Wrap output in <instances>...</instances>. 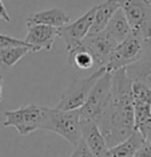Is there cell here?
Wrapping results in <instances>:
<instances>
[{
    "instance_id": "cell-5",
    "label": "cell",
    "mask_w": 151,
    "mask_h": 157,
    "mask_svg": "<svg viewBox=\"0 0 151 157\" xmlns=\"http://www.w3.org/2000/svg\"><path fill=\"white\" fill-rule=\"evenodd\" d=\"M112 91V73L107 70L92 87L87 101L80 109V118L96 121L104 112Z\"/></svg>"
},
{
    "instance_id": "cell-18",
    "label": "cell",
    "mask_w": 151,
    "mask_h": 157,
    "mask_svg": "<svg viewBox=\"0 0 151 157\" xmlns=\"http://www.w3.org/2000/svg\"><path fill=\"white\" fill-rule=\"evenodd\" d=\"M68 65L79 70H90L96 66V63L92 54L80 43L68 51Z\"/></svg>"
},
{
    "instance_id": "cell-6",
    "label": "cell",
    "mask_w": 151,
    "mask_h": 157,
    "mask_svg": "<svg viewBox=\"0 0 151 157\" xmlns=\"http://www.w3.org/2000/svg\"><path fill=\"white\" fill-rule=\"evenodd\" d=\"M43 114H44V106H40L38 103H30L16 110H7L4 112L3 126H12L19 132V134L28 136L40 129Z\"/></svg>"
},
{
    "instance_id": "cell-16",
    "label": "cell",
    "mask_w": 151,
    "mask_h": 157,
    "mask_svg": "<svg viewBox=\"0 0 151 157\" xmlns=\"http://www.w3.org/2000/svg\"><path fill=\"white\" fill-rule=\"evenodd\" d=\"M145 137L141 132L135 130L131 137H128L126 141L118 144L114 148L109 149L107 157H134L135 153L139 151V148L145 144Z\"/></svg>"
},
{
    "instance_id": "cell-11",
    "label": "cell",
    "mask_w": 151,
    "mask_h": 157,
    "mask_svg": "<svg viewBox=\"0 0 151 157\" xmlns=\"http://www.w3.org/2000/svg\"><path fill=\"white\" fill-rule=\"evenodd\" d=\"M56 36L57 28L43 26V24H35V26H28V34L24 40L30 44L34 52H38L40 50L51 51Z\"/></svg>"
},
{
    "instance_id": "cell-10",
    "label": "cell",
    "mask_w": 151,
    "mask_h": 157,
    "mask_svg": "<svg viewBox=\"0 0 151 157\" xmlns=\"http://www.w3.org/2000/svg\"><path fill=\"white\" fill-rule=\"evenodd\" d=\"M135 128L141 132L151 124V89L141 82L132 83Z\"/></svg>"
},
{
    "instance_id": "cell-7",
    "label": "cell",
    "mask_w": 151,
    "mask_h": 157,
    "mask_svg": "<svg viewBox=\"0 0 151 157\" xmlns=\"http://www.w3.org/2000/svg\"><path fill=\"white\" fill-rule=\"evenodd\" d=\"M143 47H145L143 39L135 36V35L128 36L126 40L116 46L106 69L111 73L120 69H127L130 65L139 60L143 52Z\"/></svg>"
},
{
    "instance_id": "cell-9",
    "label": "cell",
    "mask_w": 151,
    "mask_h": 157,
    "mask_svg": "<svg viewBox=\"0 0 151 157\" xmlns=\"http://www.w3.org/2000/svg\"><path fill=\"white\" fill-rule=\"evenodd\" d=\"M82 44L92 54L96 66L100 69L109 65L111 55L119 43L104 30L96 34H88L82 42Z\"/></svg>"
},
{
    "instance_id": "cell-17",
    "label": "cell",
    "mask_w": 151,
    "mask_h": 157,
    "mask_svg": "<svg viewBox=\"0 0 151 157\" xmlns=\"http://www.w3.org/2000/svg\"><path fill=\"white\" fill-rule=\"evenodd\" d=\"M106 31L112 36L118 43H122L123 40H126L128 36L132 35L131 27L127 22L124 12L122 11V8H119L116 11V13L112 16V19L110 20L109 26L106 27Z\"/></svg>"
},
{
    "instance_id": "cell-2",
    "label": "cell",
    "mask_w": 151,
    "mask_h": 157,
    "mask_svg": "<svg viewBox=\"0 0 151 157\" xmlns=\"http://www.w3.org/2000/svg\"><path fill=\"white\" fill-rule=\"evenodd\" d=\"M80 109L60 110L57 108H44L40 129L59 134L71 145L76 146L82 140Z\"/></svg>"
},
{
    "instance_id": "cell-3",
    "label": "cell",
    "mask_w": 151,
    "mask_h": 157,
    "mask_svg": "<svg viewBox=\"0 0 151 157\" xmlns=\"http://www.w3.org/2000/svg\"><path fill=\"white\" fill-rule=\"evenodd\" d=\"M120 8L131 27L132 35L151 39V2L150 0H120Z\"/></svg>"
},
{
    "instance_id": "cell-22",
    "label": "cell",
    "mask_w": 151,
    "mask_h": 157,
    "mask_svg": "<svg viewBox=\"0 0 151 157\" xmlns=\"http://www.w3.org/2000/svg\"><path fill=\"white\" fill-rule=\"evenodd\" d=\"M134 157H151V144L145 142V144L139 148V151L135 153Z\"/></svg>"
},
{
    "instance_id": "cell-8",
    "label": "cell",
    "mask_w": 151,
    "mask_h": 157,
    "mask_svg": "<svg viewBox=\"0 0 151 157\" xmlns=\"http://www.w3.org/2000/svg\"><path fill=\"white\" fill-rule=\"evenodd\" d=\"M95 12H96V6L90 8L86 13H83L80 17H78L75 22L57 28V36L63 39L67 51L79 46L84 40V38L90 34L92 23H94Z\"/></svg>"
},
{
    "instance_id": "cell-4",
    "label": "cell",
    "mask_w": 151,
    "mask_h": 157,
    "mask_svg": "<svg viewBox=\"0 0 151 157\" xmlns=\"http://www.w3.org/2000/svg\"><path fill=\"white\" fill-rule=\"evenodd\" d=\"M107 71L106 67H100L87 78L83 79H75L67 87V90L62 94L56 108L60 110H78L82 109L87 101L90 93L98 79Z\"/></svg>"
},
{
    "instance_id": "cell-13",
    "label": "cell",
    "mask_w": 151,
    "mask_h": 157,
    "mask_svg": "<svg viewBox=\"0 0 151 157\" xmlns=\"http://www.w3.org/2000/svg\"><path fill=\"white\" fill-rule=\"evenodd\" d=\"M126 70L132 82H141L151 89V39L145 40L142 56L138 62L130 65Z\"/></svg>"
},
{
    "instance_id": "cell-12",
    "label": "cell",
    "mask_w": 151,
    "mask_h": 157,
    "mask_svg": "<svg viewBox=\"0 0 151 157\" xmlns=\"http://www.w3.org/2000/svg\"><path fill=\"white\" fill-rule=\"evenodd\" d=\"M82 138L96 157H107L109 155V145L106 142L103 133L100 132L96 122L90 120H83L80 124Z\"/></svg>"
},
{
    "instance_id": "cell-23",
    "label": "cell",
    "mask_w": 151,
    "mask_h": 157,
    "mask_svg": "<svg viewBox=\"0 0 151 157\" xmlns=\"http://www.w3.org/2000/svg\"><path fill=\"white\" fill-rule=\"evenodd\" d=\"M0 19L6 20V22H11V17H9V13L7 11L4 3H3V0H0Z\"/></svg>"
},
{
    "instance_id": "cell-25",
    "label": "cell",
    "mask_w": 151,
    "mask_h": 157,
    "mask_svg": "<svg viewBox=\"0 0 151 157\" xmlns=\"http://www.w3.org/2000/svg\"><path fill=\"white\" fill-rule=\"evenodd\" d=\"M3 101V77L0 75V102Z\"/></svg>"
},
{
    "instance_id": "cell-21",
    "label": "cell",
    "mask_w": 151,
    "mask_h": 157,
    "mask_svg": "<svg viewBox=\"0 0 151 157\" xmlns=\"http://www.w3.org/2000/svg\"><path fill=\"white\" fill-rule=\"evenodd\" d=\"M70 157H96V156L90 151L87 144H86L83 141V138H82V140L79 141V144L75 146V151L72 152V155Z\"/></svg>"
},
{
    "instance_id": "cell-1",
    "label": "cell",
    "mask_w": 151,
    "mask_h": 157,
    "mask_svg": "<svg viewBox=\"0 0 151 157\" xmlns=\"http://www.w3.org/2000/svg\"><path fill=\"white\" fill-rule=\"evenodd\" d=\"M132 83L126 69L114 71L111 98L104 112L94 121L106 138L109 149L126 141L136 130Z\"/></svg>"
},
{
    "instance_id": "cell-24",
    "label": "cell",
    "mask_w": 151,
    "mask_h": 157,
    "mask_svg": "<svg viewBox=\"0 0 151 157\" xmlns=\"http://www.w3.org/2000/svg\"><path fill=\"white\" fill-rule=\"evenodd\" d=\"M138 132H139V130H138ZM141 133H142L143 137H145V141L147 142V144H151V124L147 125L145 129H142Z\"/></svg>"
},
{
    "instance_id": "cell-20",
    "label": "cell",
    "mask_w": 151,
    "mask_h": 157,
    "mask_svg": "<svg viewBox=\"0 0 151 157\" xmlns=\"http://www.w3.org/2000/svg\"><path fill=\"white\" fill-rule=\"evenodd\" d=\"M11 47H30V44H28L26 40H21V39H16V38L8 36V35L0 34V50L11 48Z\"/></svg>"
},
{
    "instance_id": "cell-15",
    "label": "cell",
    "mask_w": 151,
    "mask_h": 157,
    "mask_svg": "<svg viewBox=\"0 0 151 157\" xmlns=\"http://www.w3.org/2000/svg\"><path fill=\"white\" fill-rule=\"evenodd\" d=\"M119 8H120V0H106V2L96 6L94 23H92L90 34H96L106 30L110 20L112 19V16L116 13Z\"/></svg>"
},
{
    "instance_id": "cell-14",
    "label": "cell",
    "mask_w": 151,
    "mask_h": 157,
    "mask_svg": "<svg viewBox=\"0 0 151 157\" xmlns=\"http://www.w3.org/2000/svg\"><path fill=\"white\" fill-rule=\"evenodd\" d=\"M68 23H70V16L60 8H50L31 13L26 20L27 27L35 26V24H43V26L60 28L63 26H67Z\"/></svg>"
},
{
    "instance_id": "cell-19",
    "label": "cell",
    "mask_w": 151,
    "mask_h": 157,
    "mask_svg": "<svg viewBox=\"0 0 151 157\" xmlns=\"http://www.w3.org/2000/svg\"><path fill=\"white\" fill-rule=\"evenodd\" d=\"M30 47H11L0 50V69L8 71L23 58L27 52H30Z\"/></svg>"
}]
</instances>
